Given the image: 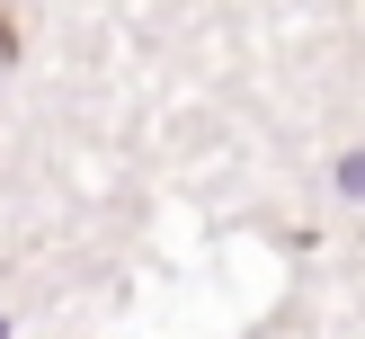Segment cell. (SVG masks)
<instances>
[{
	"mask_svg": "<svg viewBox=\"0 0 365 339\" xmlns=\"http://www.w3.org/2000/svg\"><path fill=\"white\" fill-rule=\"evenodd\" d=\"M339 188H348V196H365V152L348 161V170H339Z\"/></svg>",
	"mask_w": 365,
	"mask_h": 339,
	"instance_id": "obj_1",
	"label": "cell"
}]
</instances>
